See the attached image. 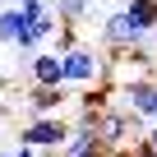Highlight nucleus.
I'll return each instance as SVG.
<instances>
[{
    "label": "nucleus",
    "instance_id": "nucleus-10",
    "mask_svg": "<svg viewBox=\"0 0 157 157\" xmlns=\"http://www.w3.org/2000/svg\"><path fill=\"white\" fill-rule=\"evenodd\" d=\"M88 10H93V0H56L60 23H83V19H88Z\"/></svg>",
    "mask_w": 157,
    "mask_h": 157
},
{
    "label": "nucleus",
    "instance_id": "nucleus-14",
    "mask_svg": "<svg viewBox=\"0 0 157 157\" xmlns=\"http://www.w3.org/2000/svg\"><path fill=\"white\" fill-rule=\"evenodd\" d=\"M148 139H152V143H157V120H152V125H148Z\"/></svg>",
    "mask_w": 157,
    "mask_h": 157
},
{
    "label": "nucleus",
    "instance_id": "nucleus-3",
    "mask_svg": "<svg viewBox=\"0 0 157 157\" xmlns=\"http://www.w3.org/2000/svg\"><path fill=\"white\" fill-rule=\"evenodd\" d=\"M69 134H74V125H69L60 111H56V116H33V120L19 129V139H23L28 148H65Z\"/></svg>",
    "mask_w": 157,
    "mask_h": 157
},
{
    "label": "nucleus",
    "instance_id": "nucleus-1",
    "mask_svg": "<svg viewBox=\"0 0 157 157\" xmlns=\"http://www.w3.org/2000/svg\"><path fill=\"white\" fill-rule=\"evenodd\" d=\"M65 56V83L78 93V88H93V83H106V60H102V51L97 46H88V42H78V46H69V51H60Z\"/></svg>",
    "mask_w": 157,
    "mask_h": 157
},
{
    "label": "nucleus",
    "instance_id": "nucleus-8",
    "mask_svg": "<svg viewBox=\"0 0 157 157\" xmlns=\"http://www.w3.org/2000/svg\"><path fill=\"white\" fill-rule=\"evenodd\" d=\"M60 152H65V157H111V143H106L97 129H74Z\"/></svg>",
    "mask_w": 157,
    "mask_h": 157
},
{
    "label": "nucleus",
    "instance_id": "nucleus-13",
    "mask_svg": "<svg viewBox=\"0 0 157 157\" xmlns=\"http://www.w3.org/2000/svg\"><path fill=\"white\" fill-rule=\"evenodd\" d=\"M111 157H139V148L134 143H120V148H111Z\"/></svg>",
    "mask_w": 157,
    "mask_h": 157
},
{
    "label": "nucleus",
    "instance_id": "nucleus-5",
    "mask_svg": "<svg viewBox=\"0 0 157 157\" xmlns=\"http://www.w3.org/2000/svg\"><path fill=\"white\" fill-rule=\"evenodd\" d=\"M65 102H74L69 83H33L28 88V111L33 116H56V111H65Z\"/></svg>",
    "mask_w": 157,
    "mask_h": 157
},
{
    "label": "nucleus",
    "instance_id": "nucleus-4",
    "mask_svg": "<svg viewBox=\"0 0 157 157\" xmlns=\"http://www.w3.org/2000/svg\"><path fill=\"white\" fill-rule=\"evenodd\" d=\"M143 37H148V33L129 19V10H125V5H120L116 14H106V23H102V46H106L111 56H116V51L125 56V51H129V46H139Z\"/></svg>",
    "mask_w": 157,
    "mask_h": 157
},
{
    "label": "nucleus",
    "instance_id": "nucleus-16",
    "mask_svg": "<svg viewBox=\"0 0 157 157\" xmlns=\"http://www.w3.org/2000/svg\"><path fill=\"white\" fill-rule=\"evenodd\" d=\"M152 74H157V69H152Z\"/></svg>",
    "mask_w": 157,
    "mask_h": 157
},
{
    "label": "nucleus",
    "instance_id": "nucleus-2",
    "mask_svg": "<svg viewBox=\"0 0 157 157\" xmlns=\"http://www.w3.org/2000/svg\"><path fill=\"white\" fill-rule=\"evenodd\" d=\"M116 102L139 111L148 125L157 120V74H129V78H116Z\"/></svg>",
    "mask_w": 157,
    "mask_h": 157
},
{
    "label": "nucleus",
    "instance_id": "nucleus-6",
    "mask_svg": "<svg viewBox=\"0 0 157 157\" xmlns=\"http://www.w3.org/2000/svg\"><path fill=\"white\" fill-rule=\"evenodd\" d=\"M28 83H65V56L56 46L33 51V60H28Z\"/></svg>",
    "mask_w": 157,
    "mask_h": 157
},
{
    "label": "nucleus",
    "instance_id": "nucleus-12",
    "mask_svg": "<svg viewBox=\"0 0 157 157\" xmlns=\"http://www.w3.org/2000/svg\"><path fill=\"white\" fill-rule=\"evenodd\" d=\"M19 5L28 10V19H37V14H46V0H19Z\"/></svg>",
    "mask_w": 157,
    "mask_h": 157
},
{
    "label": "nucleus",
    "instance_id": "nucleus-9",
    "mask_svg": "<svg viewBox=\"0 0 157 157\" xmlns=\"http://www.w3.org/2000/svg\"><path fill=\"white\" fill-rule=\"evenodd\" d=\"M125 10L143 33H157V0H125Z\"/></svg>",
    "mask_w": 157,
    "mask_h": 157
},
{
    "label": "nucleus",
    "instance_id": "nucleus-11",
    "mask_svg": "<svg viewBox=\"0 0 157 157\" xmlns=\"http://www.w3.org/2000/svg\"><path fill=\"white\" fill-rule=\"evenodd\" d=\"M0 157H37V148H28V143H23V139H19V143H14V148H5V152H0Z\"/></svg>",
    "mask_w": 157,
    "mask_h": 157
},
{
    "label": "nucleus",
    "instance_id": "nucleus-7",
    "mask_svg": "<svg viewBox=\"0 0 157 157\" xmlns=\"http://www.w3.org/2000/svg\"><path fill=\"white\" fill-rule=\"evenodd\" d=\"M28 10L23 5H5L0 10V46H23V37H28Z\"/></svg>",
    "mask_w": 157,
    "mask_h": 157
},
{
    "label": "nucleus",
    "instance_id": "nucleus-15",
    "mask_svg": "<svg viewBox=\"0 0 157 157\" xmlns=\"http://www.w3.org/2000/svg\"><path fill=\"white\" fill-rule=\"evenodd\" d=\"M0 83H5V78H0Z\"/></svg>",
    "mask_w": 157,
    "mask_h": 157
}]
</instances>
